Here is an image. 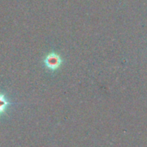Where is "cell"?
I'll return each instance as SVG.
<instances>
[{
    "mask_svg": "<svg viewBox=\"0 0 147 147\" xmlns=\"http://www.w3.org/2000/svg\"><path fill=\"white\" fill-rule=\"evenodd\" d=\"M44 62L46 66L50 70H56L61 64V59L59 55L51 53L45 59Z\"/></svg>",
    "mask_w": 147,
    "mask_h": 147,
    "instance_id": "cell-1",
    "label": "cell"
},
{
    "mask_svg": "<svg viewBox=\"0 0 147 147\" xmlns=\"http://www.w3.org/2000/svg\"><path fill=\"white\" fill-rule=\"evenodd\" d=\"M9 105V101L6 99V97L3 94L0 93V115H3L6 111Z\"/></svg>",
    "mask_w": 147,
    "mask_h": 147,
    "instance_id": "cell-2",
    "label": "cell"
}]
</instances>
